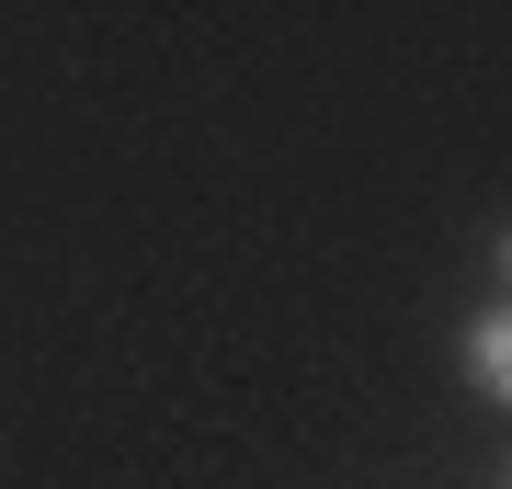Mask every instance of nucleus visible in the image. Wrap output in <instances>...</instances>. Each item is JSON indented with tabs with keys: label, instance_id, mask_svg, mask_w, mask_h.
<instances>
[{
	"label": "nucleus",
	"instance_id": "7ed1b4c3",
	"mask_svg": "<svg viewBox=\"0 0 512 489\" xmlns=\"http://www.w3.org/2000/svg\"><path fill=\"white\" fill-rule=\"evenodd\" d=\"M501 489H512V467H501Z\"/></svg>",
	"mask_w": 512,
	"mask_h": 489
},
{
	"label": "nucleus",
	"instance_id": "f03ea898",
	"mask_svg": "<svg viewBox=\"0 0 512 489\" xmlns=\"http://www.w3.org/2000/svg\"><path fill=\"white\" fill-rule=\"evenodd\" d=\"M501 296H512V228H501Z\"/></svg>",
	"mask_w": 512,
	"mask_h": 489
},
{
	"label": "nucleus",
	"instance_id": "f257e3e1",
	"mask_svg": "<svg viewBox=\"0 0 512 489\" xmlns=\"http://www.w3.org/2000/svg\"><path fill=\"white\" fill-rule=\"evenodd\" d=\"M456 364H467V387H478L490 410H512V296H501V308H478V319L456 330Z\"/></svg>",
	"mask_w": 512,
	"mask_h": 489
}]
</instances>
